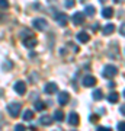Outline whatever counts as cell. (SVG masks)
<instances>
[{"instance_id":"cell-1","label":"cell","mask_w":125,"mask_h":131,"mask_svg":"<svg viewBox=\"0 0 125 131\" xmlns=\"http://www.w3.org/2000/svg\"><path fill=\"white\" fill-rule=\"evenodd\" d=\"M20 109H22V105L19 102H12L7 105V112L12 118H18L20 115Z\"/></svg>"},{"instance_id":"cell-2","label":"cell","mask_w":125,"mask_h":131,"mask_svg":"<svg viewBox=\"0 0 125 131\" xmlns=\"http://www.w3.org/2000/svg\"><path fill=\"white\" fill-rule=\"evenodd\" d=\"M116 74H118V67H115L113 64L105 66V69H103V71H102V76L106 77V79H112V77H115Z\"/></svg>"},{"instance_id":"cell-3","label":"cell","mask_w":125,"mask_h":131,"mask_svg":"<svg viewBox=\"0 0 125 131\" xmlns=\"http://www.w3.org/2000/svg\"><path fill=\"white\" fill-rule=\"evenodd\" d=\"M32 26L37 29V31L44 32V31H47V28H48V22H47L44 18H38V19H33Z\"/></svg>"},{"instance_id":"cell-4","label":"cell","mask_w":125,"mask_h":131,"mask_svg":"<svg viewBox=\"0 0 125 131\" xmlns=\"http://www.w3.org/2000/svg\"><path fill=\"white\" fill-rule=\"evenodd\" d=\"M37 44H38V39L33 37L32 34H29V32H28V37H23V45H25L26 48H33V47H37Z\"/></svg>"},{"instance_id":"cell-5","label":"cell","mask_w":125,"mask_h":131,"mask_svg":"<svg viewBox=\"0 0 125 131\" xmlns=\"http://www.w3.org/2000/svg\"><path fill=\"white\" fill-rule=\"evenodd\" d=\"M84 18H86V15L84 13H82V12H76V13L71 16V22H73L74 25H83Z\"/></svg>"},{"instance_id":"cell-6","label":"cell","mask_w":125,"mask_h":131,"mask_svg":"<svg viewBox=\"0 0 125 131\" xmlns=\"http://www.w3.org/2000/svg\"><path fill=\"white\" fill-rule=\"evenodd\" d=\"M54 19L57 20V24L60 25V26H65V25H67V22H69V18H67V15H65V13H61V12L55 13Z\"/></svg>"},{"instance_id":"cell-7","label":"cell","mask_w":125,"mask_h":131,"mask_svg":"<svg viewBox=\"0 0 125 131\" xmlns=\"http://www.w3.org/2000/svg\"><path fill=\"white\" fill-rule=\"evenodd\" d=\"M96 84V79L92 74H86L83 77V86L84 88H93Z\"/></svg>"},{"instance_id":"cell-8","label":"cell","mask_w":125,"mask_h":131,"mask_svg":"<svg viewBox=\"0 0 125 131\" xmlns=\"http://www.w3.org/2000/svg\"><path fill=\"white\" fill-rule=\"evenodd\" d=\"M15 92H16L18 95H20V96H22V95H25V92H26V83H25V82H22V80H20V82H18V83L15 84Z\"/></svg>"},{"instance_id":"cell-9","label":"cell","mask_w":125,"mask_h":131,"mask_svg":"<svg viewBox=\"0 0 125 131\" xmlns=\"http://www.w3.org/2000/svg\"><path fill=\"white\" fill-rule=\"evenodd\" d=\"M57 90H58V86H57L55 83H47V84H45V88H44V92H45L47 95L55 93Z\"/></svg>"},{"instance_id":"cell-10","label":"cell","mask_w":125,"mask_h":131,"mask_svg":"<svg viewBox=\"0 0 125 131\" xmlns=\"http://www.w3.org/2000/svg\"><path fill=\"white\" fill-rule=\"evenodd\" d=\"M79 119H80V118H79V115H77L76 112H70V115H69V121H67V122H69L70 125L76 127V125H79V122H80Z\"/></svg>"},{"instance_id":"cell-11","label":"cell","mask_w":125,"mask_h":131,"mask_svg":"<svg viewBox=\"0 0 125 131\" xmlns=\"http://www.w3.org/2000/svg\"><path fill=\"white\" fill-rule=\"evenodd\" d=\"M69 101H70L69 92H61V93H58V103H60V105H65Z\"/></svg>"},{"instance_id":"cell-12","label":"cell","mask_w":125,"mask_h":131,"mask_svg":"<svg viewBox=\"0 0 125 131\" xmlns=\"http://www.w3.org/2000/svg\"><path fill=\"white\" fill-rule=\"evenodd\" d=\"M76 38H77V39H79V42H82V44H86V42H89V39H90V37H89V34H86L84 31L79 32Z\"/></svg>"},{"instance_id":"cell-13","label":"cell","mask_w":125,"mask_h":131,"mask_svg":"<svg viewBox=\"0 0 125 131\" xmlns=\"http://www.w3.org/2000/svg\"><path fill=\"white\" fill-rule=\"evenodd\" d=\"M113 31H115V25H113V24L105 25V26H103V29H102L103 35H111V34H113Z\"/></svg>"},{"instance_id":"cell-14","label":"cell","mask_w":125,"mask_h":131,"mask_svg":"<svg viewBox=\"0 0 125 131\" xmlns=\"http://www.w3.org/2000/svg\"><path fill=\"white\" fill-rule=\"evenodd\" d=\"M108 102H111V103H116L118 101H119V95L116 93V92H112V93L108 95Z\"/></svg>"},{"instance_id":"cell-15","label":"cell","mask_w":125,"mask_h":131,"mask_svg":"<svg viewBox=\"0 0 125 131\" xmlns=\"http://www.w3.org/2000/svg\"><path fill=\"white\" fill-rule=\"evenodd\" d=\"M52 119H54V118H51L50 115H42V117L39 118V122H41L42 125H50L52 122Z\"/></svg>"},{"instance_id":"cell-16","label":"cell","mask_w":125,"mask_h":131,"mask_svg":"<svg viewBox=\"0 0 125 131\" xmlns=\"http://www.w3.org/2000/svg\"><path fill=\"white\" fill-rule=\"evenodd\" d=\"M95 13H96V9H95V6L87 5L86 7H84V15H86V16H95Z\"/></svg>"},{"instance_id":"cell-17","label":"cell","mask_w":125,"mask_h":131,"mask_svg":"<svg viewBox=\"0 0 125 131\" xmlns=\"http://www.w3.org/2000/svg\"><path fill=\"white\" fill-rule=\"evenodd\" d=\"M52 118H54L55 121H63V119H64V112H63L61 109H57V111H54Z\"/></svg>"},{"instance_id":"cell-18","label":"cell","mask_w":125,"mask_h":131,"mask_svg":"<svg viewBox=\"0 0 125 131\" xmlns=\"http://www.w3.org/2000/svg\"><path fill=\"white\" fill-rule=\"evenodd\" d=\"M112 15H113V9H112V7H105V9L102 10V16L103 18L109 19V18H112Z\"/></svg>"},{"instance_id":"cell-19","label":"cell","mask_w":125,"mask_h":131,"mask_svg":"<svg viewBox=\"0 0 125 131\" xmlns=\"http://www.w3.org/2000/svg\"><path fill=\"white\" fill-rule=\"evenodd\" d=\"M93 99H95V101H100V99L103 98V93H102V90L100 89H95L93 90Z\"/></svg>"},{"instance_id":"cell-20","label":"cell","mask_w":125,"mask_h":131,"mask_svg":"<svg viewBox=\"0 0 125 131\" xmlns=\"http://www.w3.org/2000/svg\"><path fill=\"white\" fill-rule=\"evenodd\" d=\"M23 119H25V121H31V119H33V112L31 111V109H26V111H25V114H23Z\"/></svg>"},{"instance_id":"cell-21","label":"cell","mask_w":125,"mask_h":131,"mask_svg":"<svg viewBox=\"0 0 125 131\" xmlns=\"http://www.w3.org/2000/svg\"><path fill=\"white\" fill-rule=\"evenodd\" d=\"M35 109L37 111H44L45 109V103L42 102V101H37L35 102Z\"/></svg>"},{"instance_id":"cell-22","label":"cell","mask_w":125,"mask_h":131,"mask_svg":"<svg viewBox=\"0 0 125 131\" xmlns=\"http://www.w3.org/2000/svg\"><path fill=\"white\" fill-rule=\"evenodd\" d=\"M0 9H3V10L9 9V2L7 0H0Z\"/></svg>"},{"instance_id":"cell-23","label":"cell","mask_w":125,"mask_h":131,"mask_svg":"<svg viewBox=\"0 0 125 131\" xmlns=\"http://www.w3.org/2000/svg\"><path fill=\"white\" fill-rule=\"evenodd\" d=\"M15 131H26V127L23 125V124H16V127H15Z\"/></svg>"},{"instance_id":"cell-24","label":"cell","mask_w":125,"mask_h":131,"mask_svg":"<svg viewBox=\"0 0 125 131\" xmlns=\"http://www.w3.org/2000/svg\"><path fill=\"white\" fill-rule=\"evenodd\" d=\"M89 121L93 122V124H95V122H97V121H99V115H95V114H93V115H90V117H89Z\"/></svg>"},{"instance_id":"cell-25","label":"cell","mask_w":125,"mask_h":131,"mask_svg":"<svg viewBox=\"0 0 125 131\" xmlns=\"http://www.w3.org/2000/svg\"><path fill=\"white\" fill-rule=\"evenodd\" d=\"M74 6V0H65V7L67 9H71Z\"/></svg>"},{"instance_id":"cell-26","label":"cell","mask_w":125,"mask_h":131,"mask_svg":"<svg viewBox=\"0 0 125 131\" xmlns=\"http://www.w3.org/2000/svg\"><path fill=\"white\" fill-rule=\"evenodd\" d=\"M118 131H125V122L124 121L118 124Z\"/></svg>"},{"instance_id":"cell-27","label":"cell","mask_w":125,"mask_h":131,"mask_svg":"<svg viewBox=\"0 0 125 131\" xmlns=\"http://www.w3.org/2000/svg\"><path fill=\"white\" fill-rule=\"evenodd\" d=\"M96 131H112V128H109V127H97Z\"/></svg>"},{"instance_id":"cell-28","label":"cell","mask_w":125,"mask_h":131,"mask_svg":"<svg viewBox=\"0 0 125 131\" xmlns=\"http://www.w3.org/2000/svg\"><path fill=\"white\" fill-rule=\"evenodd\" d=\"M119 34L122 35V37H125V24L121 25V28H119Z\"/></svg>"},{"instance_id":"cell-29","label":"cell","mask_w":125,"mask_h":131,"mask_svg":"<svg viewBox=\"0 0 125 131\" xmlns=\"http://www.w3.org/2000/svg\"><path fill=\"white\" fill-rule=\"evenodd\" d=\"M115 86H116V84H115V82H109V83H108V88H111V89H113Z\"/></svg>"},{"instance_id":"cell-30","label":"cell","mask_w":125,"mask_h":131,"mask_svg":"<svg viewBox=\"0 0 125 131\" xmlns=\"http://www.w3.org/2000/svg\"><path fill=\"white\" fill-rule=\"evenodd\" d=\"M119 111H121V114H122V115H125V105H121Z\"/></svg>"},{"instance_id":"cell-31","label":"cell","mask_w":125,"mask_h":131,"mask_svg":"<svg viewBox=\"0 0 125 131\" xmlns=\"http://www.w3.org/2000/svg\"><path fill=\"white\" fill-rule=\"evenodd\" d=\"M93 31H95V32H96V31H97V29H99V24H95V25H93Z\"/></svg>"},{"instance_id":"cell-32","label":"cell","mask_w":125,"mask_h":131,"mask_svg":"<svg viewBox=\"0 0 125 131\" xmlns=\"http://www.w3.org/2000/svg\"><path fill=\"white\" fill-rule=\"evenodd\" d=\"M121 2H122V0H113V3H116V5H119Z\"/></svg>"},{"instance_id":"cell-33","label":"cell","mask_w":125,"mask_h":131,"mask_svg":"<svg viewBox=\"0 0 125 131\" xmlns=\"http://www.w3.org/2000/svg\"><path fill=\"white\" fill-rule=\"evenodd\" d=\"M99 2H100V3H105V2H106V0H99Z\"/></svg>"},{"instance_id":"cell-34","label":"cell","mask_w":125,"mask_h":131,"mask_svg":"<svg viewBox=\"0 0 125 131\" xmlns=\"http://www.w3.org/2000/svg\"><path fill=\"white\" fill-rule=\"evenodd\" d=\"M124 98H125V90H124Z\"/></svg>"},{"instance_id":"cell-35","label":"cell","mask_w":125,"mask_h":131,"mask_svg":"<svg viewBox=\"0 0 125 131\" xmlns=\"http://www.w3.org/2000/svg\"><path fill=\"white\" fill-rule=\"evenodd\" d=\"M82 2H84V0H82Z\"/></svg>"}]
</instances>
